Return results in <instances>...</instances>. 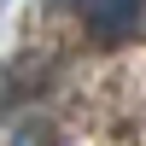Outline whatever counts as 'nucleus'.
Wrapping results in <instances>:
<instances>
[{
    "label": "nucleus",
    "mask_w": 146,
    "mask_h": 146,
    "mask_svg": "<svg viewBox=\"0 0 146 146\" xmlns=\"http://www.w3.org/2000/svg\"><path fill=\"white\" fill-rule=\"evenodd\" d=\"M88 29L94 41H129L140 29V0H88Z\"/></svg>",
    "instance_id": "f257e3e1"
}]
</instances>
